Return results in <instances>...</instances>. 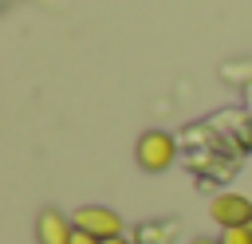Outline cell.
<instances>
[{
    "label": "cell",
    "mask_w": 252,
    "mask_h": 244,
    "mask_svg": "<svg viewBox=\"0 0 252 244\" xmlns=\"http://www.w3.org/2000/svg\"><path fill=\"white\" fill-rule=\"evenodd\" d=\"M173 153H177V146H173V138H169L165 130H146V134L138 138V146H134V157H138V165H142V169H150V173H161V169H169Z\"/></svg>",
    "instance_id": "1"
},
{
    "label": "cell",
    "mask_w": 252,
    "mask_h": 244,
    "mask_svg": "<svg viewBox=\"0 0 252 244\" xmlns=\"http://www.w3.org/2000/svg\"><path fill=\"white\" fill-rule=\"evenodd\" d=\"M75 228L91 232L94 240H110V236H122V216L114 209H102V205H83L75 216Z\"/></svg>",
    "instance_id": "2"
},
{
    "label": "cell",
    "mask_w": 252,
    "mask_h": 244,
    "mask_svg": "<svg viewBox=\"0 0 252 244\" xmlns=\"http://www.w3.org/2000/svg\"><path fill=\"white\" fill-rule=\"evenodd\" d=\"M209 216L220 228H244V224H252V201L240 193H220V197H213Z\"/></svg>",
    "instance_id": "3"
},
{
    "label": "cell",
    "mask_w": 252,
    "mask_h": 244,
    "mask_svg": "<svg viewBox=\"0 0 252 244\" xmlns=\"http://www.w3.org/2000/svg\"><path fill=\"white\" fill-rule=\"evenodd\" d=\"M71 236H75V220L63 216L59 209H43L35 216V240L39 244H71Z\"/></svg>",
    "instance_id": "4"
},
{
    "label": "cell",
    "mask_w": 252,
    "mask_h": 244,
    "mask_svg": "<svg viewBox=\"0 0 252 244\" xmlns=\"http://www.w3.org/2000/svg\"><path fill=\"white\" fill-rule=\"evenodd\" d=\"M220 244H252V224H244V228H224Z\"/></svg>",
    "instance_id": "5"
},
{
    "label": "cell",
    "mask_w": 252,
    "mask_h": 244,
    "mask_svg": "<svg viewBox=\"0 0 252 244\" xmlns=\"http://www.w3.org/2000/svg\"><path fill=\"white\" fill-rule=\"evenodd\" d=\"M71 244H98L91 232H83V228H75V236H71Z\"/></svg>",
    "instance_id": "6"
},
{
    "label": "cell",
    "mask_w": 252,
    "mask_h": 244,
    "mask_svg": "<svg viewBox=\"0 0 252 244\" xmlns=\"http://www.w3.org/2000/svg\"><path fill=\"white\" fill-rule=\"evenodd\" d=\"M98 244H126L122 236H110V240H98Z\"/></svg>",
    "instance_id": "7"
},
{
    "label": "cell",
    "mask_w": 252,
    "mask_h": 244,
    "mask_svg": "<svg viewBox=\"0 0 252 244\" xmlns=\"http://www.w3.org/2000/svg\"><path fill=\"white\" fill-rule=\"evenodd\" d=\"M193 244H220V240H209V236H197Z\"/></svg>",
    "instance_id": "8"
}]
</instances>
